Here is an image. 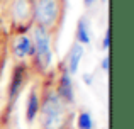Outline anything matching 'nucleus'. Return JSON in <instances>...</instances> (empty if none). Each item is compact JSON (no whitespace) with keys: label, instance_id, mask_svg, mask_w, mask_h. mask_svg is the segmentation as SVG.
I'll list each match as a JSON object with an SVG mask.
<instances>
[{"label":"nucleus","instance_id":"nucleus-8","mask_svg":"<svg viewBox=\"0 0 134 129\" xmlns=\"http://www.w3.org/2000/svg\"><path fill=\"white\" fill-rule=\"evenodd\" d=\"M83 53H85V49H83L82 44H78V43L71 44V48H70V51H68V56H66V60H65V68L68 70L70 75H75V73L78 71L82 58H83Z\"/></svg>","mask_w":134,"mask_h":129},{"label":"nucleus","instance_id":"nucleus-14","mask_svg":"<svg viewBox=\"0 0 134 129\" xmlns=\"http://www.w3.org/2000/svg\"><path fill=\"white\" fill-rule=\"evenodd\" d=\"M97 2V0H83V3H85V7H92L93 3Z\"/></svg>","mask_w":134,"mask_h":129},{"label":"nucleus","instance_id":"nucleus-5","mask_svg":"<svg viewBox=\"0 0 134 129\" xmlns=\"http://www.w3.org/2000/svg\"><path fill=\"white\" fill-rule=\"evenodd\" d=\"M34 53V44H32V37L27 32H20L19 36L14 37L12 43V54L17 60H26V58H32Z\"/></svg>","mask_w":134,"mask_h":129},{"label":"nucleus","instance_id":"nucleus-11","mask_svg":"<svg viewBox=\"0 0 134 129\" xmlns=\"http://www.w3.org/2000/svg\"><path fill=\"white\" fill-rule=\"evenodd\" d=\"M76 127L78 129H93L95 124H93V119L87 110H82V112L76 116Z\"/></svg>","mask_w":134,"mask_h":129},{"label":"nucleus","instance_id":"nucleus-9","mask_svg":"<svg viewBox=\"0 0 134 129\" xmlns=\"http://www.w3.org/2000/svg\"><path fill=\"white\" fill-rule=\"evenodd\" d=\"M37 112H39V95H37L36 90H31L29 97L26 100V119H27V122H32L37 117Z\"/></svg>","mask_w":134,"mask_h":129},{"label":"nucleus","instance_id":"nucleus-1","mask_svg":"<svg viewBox=\"0 0 134 129\" xmlns=\"http://www.w3.org/2000/svg\"><path fill=\"white\" fill-rule=\"evenodd\" d=\"M71 107L58 95L54 88H46L43 97H39V116L43 129H65L68 126Z\"/></svg>","mask_w":134,"mask_h":129},{"label":"nucleus","instance_id":"nucleus-2","mask_svg":"<svg viewBox=\"0 0 134 129\" xmlns=\"http://www.w3.org/2000/svg\"><path fill=\"white\" fill-rule=\"evenodd\" d=\"M63 0H34L32 24L54 34L63 22Z\"/></svg>","mask_w":134,"mask_h":129},{"label":"nucleus","instance_id":"nucleus-13","mask_svg":"<svg viewBox=\"0 0 134 129\" xmlns=\"http://www.w3.org/2000/svg\"><path fill=\"white\" fill-rule=\"evenodd\" d=\"M102 68H104V70H109V56L102 60Z\"/></svg>","mask_w":134,"mask_h":129},{"label":"nucleus","instance_id":"nucleus-6","mask_svg":"<svg viewBox=\"0 0 134 129\" xmlns=\"http://www.w3.org/2000/svg\"><path fill=\"white\" fill-rule=\"evenodd\" d=\"M27 68L26 65H17L12 71V78H10V85H9V104H12L14 100L19 97L20 90H22L24 83L27 80Z\"/></svg>","mask_w":134,"mask_h":129},{"label":"nucleus","instance_id":"nucleus-4","mask_svg":"<svg viewBox=\"0 0 134 129\" xmlns=\"http://www.w3.org/2000/svg\"><path fill=\"white\" fill-rule=\"evenodd\" d=\"M32 3L34 0H12L10 17L15 26L22 27V29L32 26Z\"/></svg>","mask_w":134,"mask_h":129},{"label":"nucleus","instance_id":"nucleus-3","mask_svg":"<svg viewBox=\"0 0 134 129\" xmlns=\"http://www.w3.org/2000/svg\"><path fill=\"white\" fill-rule=\"evenodd\" d=\"M51 32L39 26H32V44H34V53L32 60L34 66L37 71H48L53 63V44H51Z\"/></svg>","mask_w":134,"mask_h":129},{"label":"nucleus","instance_id":"nucleus-7","mask_svg":"<svg viewBox=\"0 0 134 129\" xmlns=\"http://www.w3.org/2000/svg\"><path fill=\"white\" fill-rule=\"evenodd\" d=\"M56 92L58 95L65 100L66 104L73 105L75 104V90H73V82H71V75L68 73V70L63 68V73L59 75V80H58V85H56Z\"/></svg>","mask_w":134,"mask_h":129},{"label":"nucleus","instance_id":"nucleus-12","mask_svg":"<svg viewBox=\"0 0 134 129\" xmlns=\"http://www.w3.org/2000/svg\"><path fill=\"white\" fill-rule=\"evenodd\" d=\"M109 44H110V32H109V29H107V31H105V34H104V39H102V49L107 51L109 49Z\"/></svg>","mask_w":134,"mask_h":129},{"label":"nucleus","instance_id":"nucleus-10","mask_svg":"<svg viewBox=\"0 0 134 129\" xmlns=\"http://www.w3.org/2000/svg\"><path fill=\"white\" fill-rule=\"evenodd\" d=\"M76 41L75 43L78 44H88L90 43V31H88V24H87L85 17H82V19H78V22H76Z\"/></svg>","mask_w":134,"mask_h":129}]
</instances>
